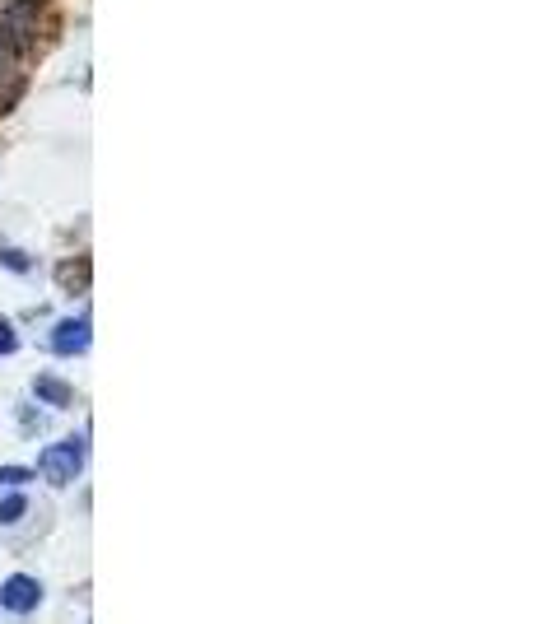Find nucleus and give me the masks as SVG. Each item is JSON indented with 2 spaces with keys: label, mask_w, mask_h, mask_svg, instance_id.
Here are the masks:
<instances>
[{
  "label": "nucleus",
  "mask_w": 559,
  "mask_h": 624,
  "mask_svg": "<svg viewBox=\"0 0 559 624\" xmlns=\"http://www.w3.org/2000/svg\"><path fill=\"white\" fill-rule=\"evenodd\" d=\"M80 471H84V443L80 438H66V443H56V448L42 452V475H47L52 485H70Z\"/></svg>",
  "instance_id": "obj_1"
},
{
  "label": "nucleus",
  "mask_w": 559,
  "mask_h": 624,
  "mask_svg": "<svg viewBox=\"0 0 559 624\" xmlns=\"http://www.w3.org/2000/svg\"><path fill=\"white\" fill-rule=\"evenodd\" d=\"M38 601H42V587H38V578H28V573H14L10 583L0 587V606L14 615L38 611Z\"/></svg>",
  "instance_id": "obj_2"
},
{
  "label": "nucleus",
  "mask_w": 559,
  "mask_h": 624,
  "mask_svg": "<svg viewBox=\"0 0 559 624\" xmlns=\"http://www.w3.org/2000/svg\"><path fill=\"white\" fill-rule=\"evenodd\" d=\"M33 14H38V5H33V0H10V5L0 10V38L19 47V42L33 33Z\"/></svg>",
  "instance_id": "obj_3"
},
{
  "label": "nucleus",
  "mask_w": 559,
  "mask_h": 624,
  "mask_svg": "<svg viewBox=\"0 0 559 624\" xmlns=\"http://www.w3.org/2000/svg\"><path fill=\"white\" fill-rule=\"evenodd\" d=\"M52 350H56V354H80V350H89V322H84V317H66V322H56Z\"/></svg>",
  "instance_id": "obj_4"
},
{
  "label": "nucleus",
  "mask_w": 559,
  "mask_h": 624,
  "mask_svg": "<svg viewBox=\"0 0 559 624\" xmlns=\"http://www.w3.org/2000/svg\"><path fill=\"white\" fill-rule=\"evenodd\" d=\"M38 401H47V406H70V387L56 378H38Z\"/></svg>",
  "instance_id": "obj_5"
},
{
  "label": "nucleus",
  "mask_w": 559,
  "mask_h": 624,
  "mask_svg": "<svg viewBox=\"0 0 559 624\" xmlns=\"http://www.w3.org/2000/svg\"><path fill=\"white\" fill-rule=\"evenodd\" d=\"M14 66H19V47L0 38V89H5V84L14 80Z\"/></svg>",
  "instance_id": "obj_6"
},
{
  "label": "nucleus",
  "mask_w": 559,
  "mask_h": 624,
  "mask_svg": "<svg viewBox=\"0 0 559 624\" xmlns=\"http://www.w3.org/2000/svg\"><path fill=\"white\" fill-rule=\"evenodd\" d=\"M24 513H28L24 494H5V499H0V522H14V517H24Z\"/></svg>",
  "instance_id": "obj_7"
},
{
  "label": "nucleus",
  "mask_w": 559,
  "mask_h": 624,
  "mask_svg": "<svg viewBox=\"0 0 559 624\" xmlns=\"http://www.w3.org/2000/svg\"><path fill=\"white\" fill-rule=\"evenodd\" d=\"M28 475L33 471H24V466H5V471H0V485H24Z\"/></svg>",
  "instance_id": "obj_8"
},
{
  "label": "nucleus",
  "mask_w": 559,
  "mask_h": 624,
  "mask_svg": "<svg viewBox=\"0 0 559 624\" xmlns=\"http://www.w3.org/2000/svg\"><path fill=\"white\" fill-rule=\"evenodd\" d=\"M0 261H5L10 271H28V257H24V252H0Z\"/></svg>",
  "instance_id": "obj_9"
},
{
  "label": "nucleus",
  "mask_w": 559,
  "mask_h": 624,
  "mask_svg": "<svg viewBox=\"0 0 559 624\" xmlns=\"http://www.w3.org/2000/svg\"><path fill=\"white\" fill-rule=\"evenodd\" d=\"M10 350H14V331L0 322V354H10Z\"/></svg>",
  "instance_id": "obj_10"
}]
</instances>
